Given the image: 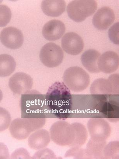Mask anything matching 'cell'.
Instances as JSON below:
<instances>
[{"label":"cell","instance_id":"8992f818","mask_svg":"<svg viewBox=\"0 0 119 159\" xmlns=\"http://www.w3.org/2000/svg\"><path fill=\"white\" fill-rule=\"evenodd\" d=\"M64 53L58 45L53 43H48L42 48L39 57L41 62L46 67H58L62 63Z\"/></svg>","mask_w":119,"mask_h":159},{"label":"cell","instance_id":"4fadbf2b","mask_svg":"<svg viewBox=\"0 0 119 159\" xmlns=\"http://www.w3.org/2000/svg\"><path fill=\"white\" fill-rule=\"evenodd\" d=\"M119 57L117 53L108 51L100 55L99 58L98 66L100 72L106 74H111L118 69Z\"/></svg>","mask_w":119,"mask_h":159},{"label":"cell","instance_id":"ac0fdd59","mask_svg":"<svg viewBox=\"0 0 119 159\" xmlns=\"http://www.w3.org/2000/svg\"><path fill=\"white\" fill-rule=\"evenodd\" d=\"M106 144V140H96L91 138L88 142L86 149L89 158H104L103 151Z\"/></svg>","mask_w":119,"mask_h":159},{"label":"cell","instance_id":"3957f363","mask_svg":"<svg viewBox=\"0 0 119 159\" xmlns=\"http://www.w3.org/2000/svg\"><path fill=\"white\" fill-rule=\"evenodd\" d=\"M64 83L69 90L80 92L87 89L90 83L89 74L79 67L69 68L65 71L63 76Z\"/></svg>","mask_w":119,"mask_h":159},{"label":"cell","instance_id":"9a60e30c","mask_svg":"<svg viewBox=\"0 0 119 159\" xmlns=\"http://www.w3.org/2000/svg\"><path fill=\"white\" fill-rule=\"evenodd\" d=\"M50 140V135L48 131L45 129H39L29 136V146L34 150L43 149L48 146Z\"/></svg>","mask_w":119,"mask_h":159},{"label":"cell","instance_id":"7c38bea8","mask_svg":"<svg viewBox=\"0 0 119 159\" xmlns=\"http://www.w3.org/2000/svg\"><path fill=\"white\" fill-rule=\"evenodd\" d=\"M115 16L112 9L104 7L99 9L93 18V24L98 30H106L114 23Z\"/></svg>","mask_w":119,"mask_h":159},{"label":"cell","instance_id":"83f0119b","mask_svg":"<svg viewBox=\"0 0 119 159\" xmlns=\"http://www.w3.org/2000/svg\"><path fill=\"white\" fill-rule=\"evenodd\" d=\"M9 154L8 148L4 143H0V159H9Z\"/></svg>","mask_w":119,"mask_h":159},{"label":"cell","instance_id":"5b68a950","mask_svg":"<svg viewBox=\"0 0 119 159\" xmlns=\"http://www.w3.org/2000/svg\"><path fill=\"white\" fill-rule=\"evenodd\" d=\"M51 139L61 146H70L75 139V132L71 124L65 121L56 122L49 130Z\"/></svg>","mask_w":119,"mask_h":159},{"label":"cell","instance_id":"ffe728a7","mask_svg":"<svg viewBox=\"0 0 119 159\" xmlns=\"http://www.w3.org/2000/svg\"><path fill=\"white\" fill-rule=\"evenodd\" d=\"M75 132V139L73 143L69 147L71 148H80L85 143L88 134L87 129L81 123H75L71 124Z\"/></svg>","mask_w":119,"mask_h":159},{"label":"cell","instance_id":"ba28073f","mask_svg":"<svg viewBox=\"0 0 119 159\" xmlns=\"http://www.w3.org/2000/svg\"><path fill=\"white\" fill-rule=\"evenodd\" d=\"M87 125L89 135L93 139L106 140L110 136L111 126L103 118H91L88 122Z\"/></svg>","mask_w":119,"mask_h":159},{"label":"cell","instance_id":"4316f807","mask_svg":"<svg viewBox=\"0 0 119 159\" xmlns=\"http://www.w3.org/2000/svg\"><path fill=\"white\" fill-rule=\"evenodd\" d=\"M21 149L17 150L15 151L13 154H12L11 158L12 159H19V158H24V159H29L30 158V155L28 152L27 151H26L25 149Z\"/></svg>","mask_w":119,"mask_h":159},{"label":"cell","instance_id":"5bb4252c","mask_svg":"<svg viewBox=\"0 0 119 159\" xmlns=\"http://www.w3.org/2000/svg\"><path fill=\"white\" fill-rule=\"evenodd\" d=\"M66 27L64 23L58 20H53L48 22L43 27V36L49 41L59 39L64 34Z\"/></svg>","mask_w":119,"mask_h":159},{"label":"cell","instance_id":"e0dca14e","mask_svg":"<svg viewBox=\"0 0 119 159\" xmlns=\"http://www.w3.org/2000/svg\"><path fill=\"white\" fill-rule=\"evenodd\" d=\"M100 55V53L95 49H89L81 55L82 64L91 73H99L100 72L98 69V62Z\"/></svg>","mask_w":119,"mask_h":159},{"label":"cell","instance_id":"6da1fadb","mask_svg":"<svg viewBox=\"0 0 119 159\" xmlns=\"http://www.w3.org/2000/svg\"><path fill=\"white\" fill-rule=\"evenodd\" d=\"M48 107L60 119L69 116L72 105V97L69 89L64 83L57 82L49 88L46 94Z\"/></svg>","mask_w":119,"mask_h":159},{"label":"cell","instance_id":"2e32d148","mask_svg":"<svg viewBox=\"0 0 119 159\" xmlns=\"http://www.w3.org/2000/svg\"><path fill=\"white\" fill-rule=\"evenodd\" d=\"M41 7L45 14L51 17H58L65 11L66 3L64 0H45Z\"/></svg>","mask_w":119,"mask_h":159},{"label":"cell","instance_id":"d4e9b609","mask_svg":"<svg viewBox=\"0 0 119 159\" xmlns=\"http://www.w3.org/2000/svg\"><path fill=\"white\" fill-rule=\"evenodd\" d=\"M34 159H55V154L53 151L48 149H44L38 151L34 155Z\"/></svg>","mask_w":119,"mask_h":159},{"label":"cell","instance_id":"484cf974","mask_svg":"<svg viewBox=\"0 0 119 159\" xmlns=\"http://www.w3.org/2000/svg\"><path fill=\"white\" fill-rule=\"evenodd\" d=\"M119 23L113 25L109 30V36L110 39L114 44H119Z\"/></svg>","mask_w":119,"mask_h":159},{"label":"cell","instance_id":"44dd1931","mask_svg":"<svg viewBox=\"0 0 119 159\" xmlns=\"http://www.w3.org/2000/svg\"><path fill=\"white\" fill-rule=\"evenodd\" d=\"M119 142H111L106 145L103 149V157L105 159H119Z\"/></svg>","mask_w":119,"mask_h":159},{"label":"cell","instance_id":"f1b7e54d","mask_svg":"<svg viewBox=\"0 0 119 159\" xmlns=\"http://www.w3.org/2000/svg\"><path fill=\"white\" fill-rule=\"evenodd\" d=\"M3 93L2 91L0 89V102H1V101H2L3 98Z\"/></svg>","mask_w":119,"mask_h":159},{"label":"cell","instance_id":"30bf717a","mask_svg":"<svg viewBox=\"0 0 119 159\" xmlns=\"http://www.w3.org/2000/svg\"><path fill=\"white\" fill-rule=\"evenodd\" d=\"M0 40L6 47L11 49H17L22 46L24 37L21 30L10 27L3 29L0 34Z\"/></svg>","mask_w":119,"mask_h":159},{"label":"cell","instance_id":"8fae6325","mask_svg":"<svg viewBox=\"0 0 119 159\" xmlns=\"http://www.w3.org/2000/svg\"><path fill=\"white\" fill-rule=\"evenodd\" d=\"M61 44L63 50L72 55L79 54L82 52L84 47L83 39L73 32L67 33L63 36Z\"/></svg>","mask_w":119,"mask_h":159},{"label":"cell","instance_id":"7a4b0ae2","mask_svg":"<svg viewBox=\"0 0 119 159\" xmlns=\"http://www.w3.org/2000/svg\"><path fill=\"white\" fill-rule=\"evenodd\" d=\"M46 118L38 117L18 118L12 121L10 131L12 137L16 139L24 140L32 132L41 129L45 124Z\"/></svg>","mask_w":119,"mask_h":159},{"label":"cell","instance_id":"603a6c76","mask_svg":"<svg viewBox=\"0 0 119 159\" xmlns=\"http://www.w3.org/2000/svg\"><path fill=\"white\" fill-rule=\"evenodd\" d=\"M11 11L5 5H0V27H5L11 19Z\"/></svg>","mask_w":119,"mask_h":159},{"label":"cell","instance_id":"cb8c5ba5","mask_svg":"<svg viewBox=\"0 0 119 159\" xmlns=\"http://www.w3.org/2000/svg\"><path fill=\"white\" fill-rule=\"evenodd\" d=\"M66 157L74 159H90L86 149L79 147L72 148L69 150L65 155Z\"/></svg>","mask_w":119,"mask_h":159},{"label":"cell","instance_id":"9c48e42d","mask_svg":"<svg viewBox=\"0 0 119 159\" xmlns=\"http://www.w3.org/2000/svg\"><path fill=\"white\" fill-rule=\"evenodd\" d=\"M33 79L31 77L24 72H17L11 77L9 86L15 94L25 95L32 89Z\"/></svg>","mask_w":119,"mask_h":159},{"label":"cell","instance_id":"277c9868","mask_svg":"<svg viewBox=\"0 0 119 159\" xmlns=\"http://www.w3.org/2000/svg\"><path fill=\"white\" fill-rule=\"evenodd\" d=\"M97 7V2L94 0H75L69 3L67 11L71 19L80 22L93 14Z\"/></svg>","mask_w":119,"mask_h":159},{"label":"cell","instance_id":"7402d4cb","mask_svg":"<svg viewBox=\"0 0 119 159\" xmlns=\"http://www.w3.org/2000/svg\"><path fill=\"white\" fill-rule=\"evenodd\" d=\"M11 120V116L8 111L0 107V132L8 129Z\"/></svg>","mask_w":119,"mask_h":159},{"label":"cell","instance_id":"d6986e66","mask_svg":"<svg viewBox=\"0 0 119 159\" xmlns=\"http://www.w3.org/2000/svg\"><path fill=\"white\" fill-rule=\"evenodd\" d=\"M16 62L10 55L4 54L0 55V77L10 76L16 69Z\"/></svg>","mask_w":119,"mask_h":159},{"label":"cell","instance_id":"52a82bcc","mask_svg":"<svg viewBox=\"0 0 119 159\" xmlns=\"http://www.w3.org/2000/svg\"><path fill=\"white\" fill-rule=\"evenodd\" d=\"M90 91L93 95L119 94V75H111L108 79L99 78L95 80L91 85Z\"/></svg>","mask_w":119,"mask_h":159}]
</instances>
